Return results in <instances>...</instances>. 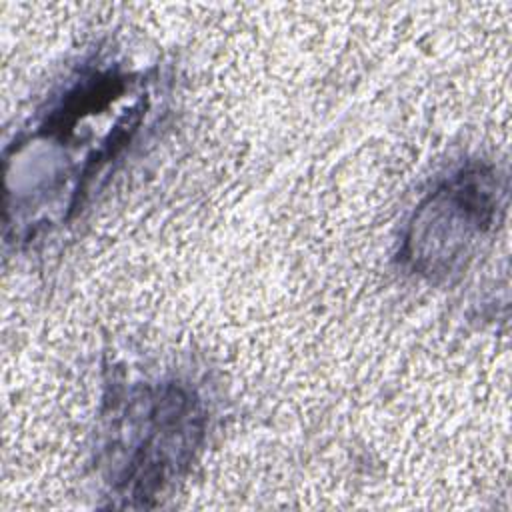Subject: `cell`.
I'll use <instances>...</instances> for the list:
<instances>
[{
    "instance_id": "1",
    "label": "cell",
    "mask_w": 512,
    "mask_h": 512,
    "mask_svg": "<svg viewBox=\"0 0 512 512\" xmlns=\"http://www.w3.org/2000/svg\"><path fill=\"white\" fill-rule=\"evenodd\" d=\"M202 434L204 412L190 390L178 384L140 388L114 424L116 490L146 504L190 464Z\"/></svg>"
},
{
    "instance_id": "2",
    "label": "cell",
    "mask_w": 512,
    "mask_h": 512,
    "mask_svg": "<svg viewBox=\"0 0 512 512\" xmlns=\"http://www.w3.org/2000/svg\"><path fill=\"white\" fill-rule=\"evenodd\" d=\"M498 198V178L488 166L458 170L414 212L400 250L402 262L426 278L452 274L492 226Z\"/></svg>"
}]
</instances>
